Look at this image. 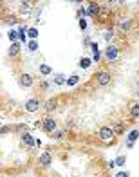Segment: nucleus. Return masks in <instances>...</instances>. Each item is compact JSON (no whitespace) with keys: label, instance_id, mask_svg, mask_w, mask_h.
Segmentation results:
<instances>
[{"label":"nucleus","instance_id":"c85d7f7f","mask_svg":"<svg viewBox=\"0 0 139 177\" xmlns=\"http://www.w3.org/2000/svg\"><path fill=\"white\" fill-rule=\"evenodd\" d=\"M99 58H101V52L96 51V52H94V58H92V60H94V62H99Z\"/></svg>","mask_w":139,"mask_h":177},{"label":"nucleus","instance_id":"f8f14e48","mask_svg":"<svg viewBox=\"0 0 139 177\" xmlns=\"http://www.w3.org/2000/svg\"><path fill=\"white\" fill-rule=\"evenodd\" d=\"M18 52H20V42L11 43V47H9V56H16Z\"/></svg>","mask_w":139,"mask_h":177},{"label":"nucleus","instance_id":"4be33fe9","mask_svg":"<svg viewBox=\"0 0 139 177\" xmlns=\"http://www.w3.org/2000/svg\"><path fill=\"white\" fill-rule=\"evenodd\" d=\"M31 11V4L29 2H22L20 4V13H29Z\"/></svg>","mask_w":139,"mask_h":177},{"label":"nucleus","instance_id":"0eeeda50","mask_svg":"<svg viewBox=\"0 0 139 177\" xmlns=\"http://www.w3.org/2000/svg\"><path fill=\"white\" fill-rule=\"evenodd\" d=\"M98 13H99V6H98L96 2L87 4V7H85V15L87 16H98Z\"/></svg>","mask_w":139,"mask_h":177},{"label":"nucleus","instance_id":"5701e85b","mask_svg":"<svg viewBox=\"0 0 139 177\" xmlns=\"http://www.w3.org/2000/svg\"><path fill=\"white\" fill-rule=\"evenodd\" d=\"M63 130H54V132H51V137L53 139H63Z\"/></svg>","mask_w":139,"mask_h":177},{"label":"nucleus","instance_id":"a211bd4d","mask_svg":"<svg viewBox=\"0 0 139 177\" xmlns=\"http://www.w3.org/2000/svg\"><path fill=\"white\" fill-rule=\"evenodd\" d=\"M130 117H139V103L130 107Z\"/></svg>","mask_w":139,"mask_h":177},{"label":"nucleus","instance_id":"412c9836","mask_svg":"<svg viewBox=\"0 0 139 177\" xmlns=\"http://www.w3.org/2000/svg\"><path fill=\"white\" fill-rule=\"evenodd\" d=\"M56 105H58V100H49V101H47V103H45V108H47V110H54V108H56Z\"/></svg>","mask_w":139,"mask_h":177},{"label":"nucleus","instance_id":"39448f33","mask_svg":"<svg viewBox=\"0 0 139 177\" xmlns=\"http://www.w3.org/2000/svg\"><path fill=\"white\" fill-rule=\"evenodd\" d=\"M51 163H53V157H51V154L49 152H43L42 156L38 157V165L43 168H47V166H51Z\"/></svg>","mask_w":139,"mask_h":177},{"label":"nucleus","instance_id":"1a4fd4ad","mask_svg":"<svg viewBox=\"0 0 139 177\" xmlns=\"http://www.w3.org/2000/svg\"><path fill=\"white\" fill-rule=\"evenodd\" d=\"M38 108H40V101H38L36 98H31V100L25 103V110H27V112H36Z\"/></svg>","mask_w":139,"mask_h":177},{"label":"nucleus","instance_id":"f257e3e1","mask_svg":"<svg viewBox=\"0 0 139 177\" xmlns=\"http://www.w3.org/2000/svg\"><path fill=\"white\" fill-rule=\"evenodd\" d=\"M98 137H99L101 141L108 143V141H112V137H114V130H112L110 126H101V128L98 130Z\"/></svg>","mask_w":139,"mask_h":177},{"label":"nucleus","instance_id":"ddd939ff","mask_svg":"<svg viewBox=\"0 0 139 177\" xmlns=\"http://www.w3.org/2000/svg\"><path fill=\"white\" fill-rule=\"evenodd\" d=\"M27 51L36 52L38 51V42H36V40H29V42H27Z\"/></svg>","mask_w":139,"mask_h":177},{"label":"nucleus","instance_id":"7c9ffc66","mask_svg":"<svg viewBox=\"0 0 139 177\" xmlns=\"http://www.w3.org/2000/svg\"><path fill=\"white\" fill-rule=\"evenodd\" d=\"M25 128H27V125H18V126H16V130H20V132H24Z\"/></svg>","mask_w":139,"mask_h":177},{"label":"nucleus","instance_id":"4468645a","mask_svg":"<svg viewBox=\"0 0 139 177\" xmlns=\"http://www.w3.org/2000/svg\"><path fill=\"white\" fill-rule=\"evenodd\" d=\"M27 36H29V40H36L38 38V29L36 27H29L27 29Z\"/></svg>","mask_w":139,"mask_h":177},{"label":"nucleus","instance_id":"f03ea898","mask_svg":"<svg viewBox=\"0 0 139 177\" xmlns=\"http://www.w3.org/2000/svg\"><path fill=\"white\" fill-rule=\"evenodd\" d=\"M56 125H58L56 119H53V117H45L42 123H40V128H42L43 132H49V134H51V132L56 130Z\"/></svg>","mask_w":139,"mask_h":177},{"label":"nucleus","instance_id":"2eb2a0df","mask_svg":"<svg viewBox=\"0 0 139 177\" xmlns=\"http://www.w3.org/2000/svg\"><path fill=\"white\" fill-rule=\"evenodd\" d=\"M125 163H127V156H118L114 159V165L116 166H125Z\"/></svg>","mask_w":139,"mask_h":177},{"label":"nucleus","instance_id":"72a5a7b5","mask_svg":"<svg viewBox=\"0 0 139 177\" xmlns=\"http://www.w3.org/2000/svg\"><path fill=\"white\" fill-rule=\"evenodd\" d=\"M137 87H139V85H137ZM137 94H139V92H137Z\"/></svg>","mask_w":139,"mask_h":177},{"label":"nucleus","instance_id":"6ab92c4d","mask_svg":"<svg viewBox=\"0 0 139 177\" xmlns=\"http://www.w3.org/2000/svg\"><path fill=\"white\" fill-rule=\"evenodd\" d=\"M40 73H42L43 76H47V74H51V73H53V69H51V67H49L47 63H42V65H40Z\"/></svg>","mask_w":139,"mask_h":177},{"label":"nucleus","instance_id":"cd10ccee","mask_svg":"<svg viewBox=\"0 0 139 177\" xmlns=\"http://www.w3.org/2000/svg\"><path fill=\"white\" fill-rule=\"evenodd\" d=\"M7 132H11V126H2L0 128V134H7Z\"/></svg>","mask_w":139,"mask_h":177},{"label":"nucleus","instance_id":"393cba45","mask_svg":"<svg viewBox=\"0 0 139 177\" xmlns=\"http://www.w3.org/2000/svg\"><path fill=\"white\" fill-rule=\"evenodd\" d=\"M112 36H114V31H112V29H108V31L105 33V40H107V42H108V40H112Z\"/></svg>","mask_w":139,"mask_h":177},{"label":"nucleus","instance_id":"aec40b11","mask_svg":"<svg viewBox=\"0 0 139 177\" xmlns=\"http://www.w3.org/2000/svg\"><path fill=\"white\" fill-rule=\"evenodd\" d=\"M53 83L54 85H63L65 83V76H63V74H56V76H54V80H53Z\"/></svg>","mask_w":139,"mask_h":177},{"label":"nucleus","instance_id":"7ed1b4c3","mask_svg":"<svg viewBox=\"0 0 139 177\" xmlns=\"http://www.w3.org/2000/svg\"><path fill=\"white\" fill-rule=\"evenodd\" d=\"M119 56V49L116 47V45H108L107 51H105V58H107L108 62H116Z\"/></svg>","mask_w":139,"mask_h":177},{"label":"nucleus","instance_id":"6e6552de","mask_svg":"<svg viewBox=\"0 0 139 177\" xmlns=\"http://www.w3.org/2000/svg\"><path fill=\"white\" fill-rule=\"evenodd\" d=\"M96 82L101 85V87H105V85L110 83V74L108 73H98L96 74Z\"/></svg>","mask_w":139,"mask_h":177},{"label":"nucleus","instance_id":"dca6fc26","mask_svg":"<svg viewBox=\"0 0 139 177\" xmlns=\"http://www.w3.org/2000/svg\"><path fill=\"white\" fill-rule=\"evenodd\" d=\"M7 38L11 40V43L18 42V31H15V29H11L9 33H7Z\"/></svg>","mask_w":139,"mask_h":177},{"label":"nucleus","instance_id":"423d86ee","mask_svg":"<svg viewBox=\"0 0 139 177\" xmlns=\"http://www.w3.org/2000/svg\"><path fill=\"white\" fill-rule=\"evenodd\" d=\"M139 137V130L136 128V130H130L128 134H127V148H132L134 146V143L137 141Z\"/></svg>","mask_w":139,"mask_h":177},{"label":"nucleus","instance_id":"9d476101","mask_svg":"<svg viewBox=\"0 0 139 177\" xmlns=\"http://www.w3.org/2000/svg\"><path fill=\"white\" fill-rule=\"evenodd\" d=\"M22 143L27 146H34L36 145V141H34V137H33L29 132H22Z\"/></svg>","mask_w":139,"mask_h":177},{"label":"nucleus","instance_id":"2f4dec72","mask_svg":"<svg viewBox=\"0 0 139 177\" xmlns=\"http://www.w3.org/2000/svg\"><path fill=\"white\" fill-rule=\"evenodd\" d=\"M121 130H123V125H116V134H119Z\"/></svg>","mask_w":139,"mask_h":177},{"label":"nucleus","instance_id":"f3484780","mask_svg":"<svg viewBox=\"0 0 139 177\" xmlns=\"http://www.w3.org/2000/svg\"><path fill=\"white\" fill-rule=\"evenodd\" d=\"M90 65H92V60H90V58H81V60H80V67H81V69H89Z\"/></svg>","mask_w":139,"mask_h":177},{"label":"nucleus","instance_id":"473e14b6","mask_svg":"<svg viewBox=\"0 0 139 177\" xmlns=\"http://www.w3.org/2000/svg\"><path fill=\"white\" fill-rule=\"evenodd\" d=\"M51 177H56V175H51Z\"/></svg>","mask_w":139,"mask_h":177},{"label":"nucleus","instance_id":"a878e982","mask_svg":"<svg viewBox=\"0 0 139 177\" xmlns=\"http://www.w3.org/2000/svg\"><path fill=\"white\" fill-rule=\"evenodd\" d=\"M116 177H130V174L127 172V170H121V172H118V174H116Z\"/></svg>","mask_w":139,"mask_h":177},{"label":"nucleus","instance_id":"c756f323","mask_svg":"<svg viewBox=\"0 0 139 177\" xmlns=\"http://www.w3.org/2000/svg\"><path fill=\"white\" fill-rule=\"evenodd\" d=\"M90 49H92L94 52H96V51H99V49H98V43H94V42L90 43Z\"/></svg>","mask_w":139,"mask_h":177},{"label":"nucleus","instance_id":"20e7f679","mask_svg":"<svg viewBox=\"0 0 139 177\" xmlns=\"http://www.w3.org/2000/svg\"><path fill=\"white\" fill-rule=\"evenodd\" d=\"M18 83H20V87H24V89H29V87L34 83V80H33L31 74H22L20 78H18Z\"/></svg>","mask_w":139,"mask_h":177},{"label":"nucleus","instance_id":"b1692460","mask_svg":"<svg viewBox=\"0 0 139 177\" xmlns=\"http://www.w3.org/2000/svg\"><path fill=\"white\" fill-rule=\"evenodd\" d=\"M130 27H132V22H130V20L121 22V29H123V31H128Z\"/></svg>","mask_w":139,"mask_h":177},{"label":"nucleus","instance_id":"bb28decb","mask_svg":"<svg viewBox=\"0 0 139 177\" xmlns=\"http://www.w3.org/2000/svg\"><path fill=\"white\" fill-rule=\"evenodd\" d=\"M80 29H81V31H85V29H87V20H85V18H81V20H80Z\"/></svg>","mask_w":139,"mask_h":177},{"label":"nucleus","instance_id":"9b49d317","mask_svg":"<svg viewBox=\"0 0 139 177\" xmlns=\"http://www.w3.org/2000/svg\"><path fill=\"white\" fill-rule=\"evenodd\" d=\"M78 82H80V76H76V74L69 76V78H65V85H69V87H74Z\"/></svg>","mask_w":139,"mask_h":177}]
</instances>
